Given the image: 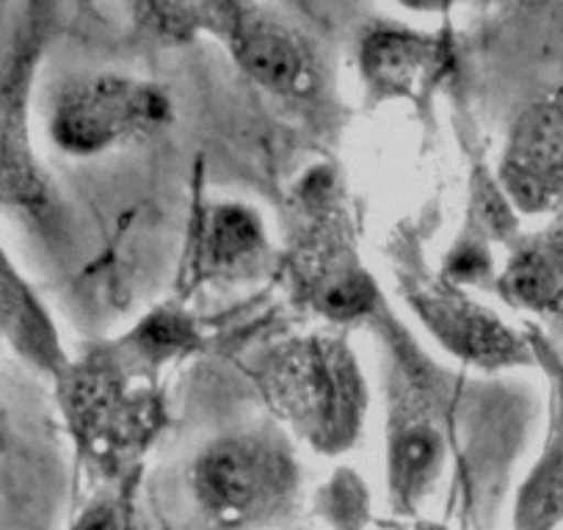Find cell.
Segmentation results:
<instances>
[{"instance_id":"1","label":"cell","mask_w":563,"mask_h":530,"mask_svg":"<svg viewBox=\"0 0 563 530\" xmlns=\"http://www.w3.org/2000/svg\"><path fill=\"white\" fill-rule=\"evenodd\" d=\"M288 277L296 299L338 327L378 310L376 283L362 265L351 216L329 169L310 172L290 199Z\"/></svg>"},{"instance_id":"3","label":"cell","mask_w":563,"mask_h":530,"mask_svg":"<svg viewBox=\"0 0 563 530\" xmlns=\"http://www.w3.org/2000/svg\"><path fill=\"white\" fill-rule=\"evenodd\" d=\"M175 122V100L164 86L133 75H80L56 91L51 139L75 158H95L161 136Z\"/></svg>"},{"instance_id":"19","label":"cell","mask_w":563,"mask_h":530,"mask_svg":"<svg viewBox=\"0 0 563 530\" xmlns=\"http://www.w3.org/2000/svg\"><path fill=\"white\" fill-rule=\"evenodd\" d=\"M75 530H119V517L111 503H97L80 517Z\"/></svg>"},{"instance_id":"12","label":"cell","mask_w":563,"mask_h":530,"mask_svg":"<svg viewBox=\"0 0 563 530\" xmlns=\"http://www.w3.org/2000/svg\"><path fill=\"white\" fill-rule=\"evenodd\" d=\"M0 340L18 349L36 367L56 376L67 365L51 318L45 316L12 263L3 257V252H0Z\"/></svg>"},{"instance_id":"10","label":"cell","mask_w":563,"mask_h":530,"mask_svg":"<svg viewBox=\"0 0 563 530\" xmlns=\"http://www.w3.org/2000/svg\"><path fill=\"white\" fill-rule=\"evenodd\" d=\"M271 263L263 219L241 202H216L199 213L186 260L191 288L238 285L260 277Z\"/></svg>"},{"instance_id":"9","label":"cell","mask_w":563,"mask_h":530,"mask_svg":"<svg viewBox=\"0 0 563 530\" xmlns=\"http://www.w3.org/2000/svg\"><path fill=\"white\" fill-rule=\"evenodd\" d=\"M141 373L119 345H102L84 360L67 362L58 371L62 404L78 434L89 442H111L130 434L150 415L147 395L133 393L130 376Z\"/></svg>"},{"instance_id":"18","label":"cell","mask_w":563,"mask_h":530,"mask_svg":"<svg viewBox=\"0 0 563 530\" xmlns=\"http://www.w3.org/2000/svg\"><path fill=\"white\" fill-rule=\"evenodd\" d=\"M395 3L411 14H422V18H445L470 0H395Z\"/></svg>"},{"instance_id":"2","label":"cell","mask_w":563,"mask_h":530,"mask_svg":"<svg viewBox=\"0 0 563 530\" xmlns=\"http://www.w3.org/2000/svg\"><path fill=\"white\" fill-rule=\"evenodd\" d=\"M257 382L279 418L318 448H343L360 431L367 387L360 360L340 334L290 338L265 351Z\"/></svg>"},{"instance_id":"15","label":"cell","mask_w":563,"mask_h":530,"mask_svg":"<svg viewBox=\"0 0 563 530\" xmlns=\"http://www.w3.org/2000/svg\"><path fill=\"white\" fill-rule=\"evenodd\" d=\"M51 202V191L42 169L25 142L18 108L7 100L0 106V205L23 210H42Z\"/></svg>"},{"instance_id":"4","label":"cell","mask_w":563,"mask_h":530,"mask_svg":"<svg viewBox=\"0 0 563 530\" xmlns=\"http://www.w3.org/2000/svg\"><path fill=\"white\" fill-rule=\"evenodd\" d=\"M294 489V459L265 434H235L213 442L194 464L199 503L224 525L268 517Z\"/></svg>"},{"instance_id":"8","label":"cell","mask_w":563,"mask_h":530,"mask_svg":"<svg viewBox=\"0 0 563 530\" xmlns=\"http://www.w3.org/2000/svg\"><path fill=\"white\" fill-rule=\"evenodd\" d=\"M497 183L528 216L563 213V97L525 108L511 124Z\"/></svg>"},{"instance_id":"7","label":"cell","mask_w":563,"mask_h":530,"mask_svg":"<svg viewBox=\"0 0 563 530\" xmlns=\"http://www.w3.org/2000/svg\"><path fill=\"white\" fill-rule=\"evenodd\" d=\"M356 64L373 102H411L426 108L456 75L459 42L453 31H420L398 23H373L362 31Z\"/></svg>"},{"instance_id":"17","label":"cell","mask_w":563,"mask_h":530,"mask_svg":"<svg viewBox=\"0 0 563 530\" xmlns=\"http://www.w3.org/2000/svg\"><path fill=\"white\" fill-rule=\"evenodd\" d=\"M194 345H197V327H194L191 318L186 312L164 307V310H155L153 316L144 318L119 343V349L141 373H150L183 356Z\"/></svg>"},{"instance_id":"6","label":"cell","mask_w":563,"mask_h":530,"mask_svg":"<svg viewBox=\"0 0 563 530\" xmlns=\"http://www.w3.org/2000/svg\"><path fill=\"white\" fill-rule=\"evenodd\" d=\"M235 67L279 102L307 106L321 97L323 62L305 31L254 0H235L221 34Z\"/></svg>"},{"instance_id":"5","label":"cell","mask_w":563,"mask_h":530,"mask_svg":"<svg viewBox=\"0 0 563 530\" xmlns=\"http://www.w3.org/2000/svg\"><path fill=\"white\" fill-rule=\"evenodd\" d=\"M400 294L437 343L478 371L536 365V349L497 312L464 294L459 283L431 274L400 277Z\"/></svg>"},{"instance_id":"14","label":"cell","mask_w":563,"mask_h":530,"mask_svg":"<svg viewBox=\"0 0 563 530\" xmlns=\"http://www.w3.org/2000/svg\"><path fill=\"white\" fill-rule=\"evenodd\" d=\"M130 18L150 36L188 45L199 36L221 40L235 0H124Z\"/></svg>"},{"instance_id":"16","label":"cell","mask_w":563,"mask_h":530,"mask_svg":"<svg viewBox=\"0 0 563 530\" xmlns=\"http://www.w3.org/2000/svg\"><path fill=\"white\" fill-rule=\"evenodd\" d=\"M445 442L429 420H406L389 445V475L400 497L411 500L440 475Z\"/></svg>"},{"instance_id":"13","label":"cell","mask_w":563,"mask_h":530,"mask_svg":"<svg viewBox=\"0 0 563 530\" xmlns=\"http://www.w3.org/2000/svg\"><path fill=\"white\" fill-rule=\"evenodd\" d=\"M552 362V434L544 459L536 467L519 500V530H550L563 519V365Z\"/></svg>"},{"instance_id":"11","label":"cell","mask_w":563,"mask_h":530,"mask_svg":"<svg viewBox=\"0 0 563 530\" xmlns=\"http://www.w3.org/2000/svg\"><path fill=\"white\" fill-rule=\"evenodd\" d=\"M500 296L514 307L547 312L563 299V219L514 243L497 279Z\"/></svg>"}]
</instances>
